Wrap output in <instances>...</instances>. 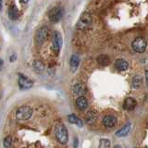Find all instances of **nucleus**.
Returning a JSON list of instances; mask_svg holds the SVG:
<instances>
[{"instance_id": "obj_1", "label": "nucleus", "mask_w": 148, "mask_h": 148, "mask_svg": "<svg viewBox=\"0 0 148 148\" xmlns=\"http://www.w3.org/2000/svg\"><path fill=\"white\" fill-rule=\"evenodd\" d=\"M56 138H57L58 143H60L61 145H65L68 142V131L64 124L58 123L56 126Z\"/></svg>"}, {"instance_id": "obj_2", "label": "nucleus", "mask_w": 148, "mask_h": 148, "mask_svg": "<svg viewBox=\"0 0 148 148\" xmlns=\"http://www.w3.org/2000/svg\"><path fill=\"white\" fill-rule=\"evenodd\" d=\"M49 34V30L47 27H41L40 29L36 32V34L34 35V43L37 46H41L43 45L45 40L47 39Z\"/></svg>"}, {"instance_id": "obj_3", "label": "nucleus", "mask_w": 148, "mask_h": 148, "mask_svg": "<svg viewBox=\"0 0 148 148\" xmlns=\"http://www.w3.org/2000/svg\"><path fill=\"white\" fill-rule=\"evenodd\" d=\"M32 115V109L28 106H21L16 111V118L18 120H27L29 119Z\"/></svg>"}, {"instance_id": "obj_4", "label": "nucleus", "mask_w": 148, "mask_h": 148, "mask_svg": "<svg viewBox=\"0 0 148 148\" xmlns=\"http://www.w3.org/2000/svg\"><path fill=\"white\" fill-rule=\"evenodd\" d=\"M62 46V35L59 32L56 31L52 35V51L55 54H58Z\"/></svg>"}, {"instance_id": "obj_5", "label": "nucleus", "mask_w": 148, "mask_h": 148, "mask_svg": "<svg viewBox=\"0 0 148 148\" xmlns=\"http://www.w3.org/2000/svg\"><path fill=\"white\" fill-rule=\"evenodd\" d=\"M92 23V17L90 15V13L84 12L82 13L79 21L77 22V28L80 30H85L88 27L91 25Z\"/></svg>"}, {"instance_id": "obj_6", "label": "nucleus", "mask_w": 148, "mask_h": 148, "mask_svg": "<svg viewBox=\"0 0 148 148\" xmlns=\"http://www.w3.org/2000/svg\"><path fill=\"white\" fill-rule=\"evenodd\" d=\"M63 14L64 11L62 8L55 7L52 9H50V11L48 12V18L52 22H58L63 17Z\"/></svg>"}, {"instance_id": "obj_7", "label": "nucleus", "mask_w": 148, "mask_h": 148, "mask_svg": "<svg viewBox=\"0 0 148 148\" xmlns=\"http://www.w3.org/2000/svg\"><path fill=\"white\" fill-rule=\"evenodd\" d=\"M146 41L142 38V37H138L135 40L132 42V48L135 52L138 53H143L145 52L146 49Z\"/></svg>"}, {"instance_id": "obj_8", "label": "nucleus", "mask_w": 148, "mask_h": 148, "mask_svg": "<svg viewBox=\"0 0 148 148\" xmlns=\"http://www.w3.org/2000/svg\"><path fill=\"white\" fill-rule=\"evenodd\" d=\"M18 86H20V88L23 90L30 89V88L32 86V82L30 80V79H28L27 77L23 76V75H21V74H20V78H18Z\"/></svg>"}, {"instance_id": "obj_9", "label": "nucleus", "mask_w": 148, "mask_h": 148, "mask_svg": "<svg viewBox=\"0 0 148 148\" xmlns=\"http://www.w3.org/2000/svg\"><path fill=\"white\" fill-rule=\"evenodd\" d=\"M21 16V13L18 11V8L15 5H10L8 8V18H10L11 21H17Z\"/></svg>"}, {"instance_id": "obj_10", "label": "nucleus", "mask_w": 148, "mask_h": 148, "mask_svg": "<svg viewBox=\"0 0 148 148\" xmlns=\"http://www.w3.org/2000/svg\"><path fill=\"white\" fill-rule=\"evenodd\" d=\"M85 92H86V87L83 83L79 82L73 86V94L75 95L83 96V95H84Z\"/></svg>"}, {"instance_id": "obj_11", "label": "nucleus", "mask_w": 148, "mask_h": 148, "mask_svg": "<svg viewBox=\"0 0 148 148\" xmlns=\"http://www.w3.org/2000/svg\"><path fill=\"white\" fill-rule=\"evenodd\" d=\"M116 123H117V119H116V117H114V116L108 115V116H106L103 119V124L106 128H112L115 126Z\"/></svg>"}, {"instance_id": "obj_12", "label": "nucleus", "mask_w": 148, "mask_h": 148, "mask_svg": "<svg viewBox=\"0 0 148 148\" xmlns=\"http://www.w3.org/2000/svg\"><path fill=\"white\" fill-rule=\"evenodd\" d=\"M131 127H132L131 123L127 122L121 129H119V131L116 132V136H118V137H124V136H126L127 134L130 132V131H131Z\"/></svg>"}, {"instance_id": "obj_13", "label": "nucleus", "mask_w": 148, "mask_h": 148, "mask_svg": "<svg viewBox=\"0 0 148 148\" xmlns=\"http://www.w3.org/2000/svg\"><path fill=\"white\" fill-rule=\"evenodd\" d=\"M115 67L119 71H125L128 69L129 64L126 60H124V59H118L117 61L115 62Z\"/></svg>"}, {"instance_id": "obj_14", "label": "nucleus", "mask_w": 148, "mask_h": 148, "mask_svg": "<svg viewBox=\"0 0 148 148\" xmlns=\"http://www.w3.org/2000/svg\"><path fill=\"white\" fill-rule=\"evenodd\" d=\"M137 103L134 98H132V97H128V98H126V100L124 101V108L126 110H133L134 108H135Z\"/></svg>"}, {"instance_id": "obj_15", "label": "nucleus", "mask_w": 148, "mask_h": 148, "mask_svg": "<svg viewBox=\"0 0 148 148\" xmlns=\"http://www.w3.org/2000/svg\"><path fill=\"white\" fill-rule=\"evenodd\" d=\"M80 64V58L77 55H72L71 58V61H69V66H71V71L74 72L79 67Z\"/></svg>"}, {"instance_id": "obj_16", "label": "nucleus", "mask_w": 148, "mask_h": 148, "mask_svg": "<svg viewBox=\"0 0 148 148\" xmlns=\"http://www.w3.org/2000/svg\"><path fill=\"white\" fill-rule=\"evenodd\" d=\"M76 106L79 109L84 110L88 106V101L84 96H79L76 100Z\"/></svg>"}, {"instance_id": "obj_17", "label": "nucleus", "mask_w": 148, "mask_h": 148, "mask_svg": "<svg viewBox=\"0 0 148 148\" xmlns=\"http://www.w3.org/2000/svg\"><path fill=\"white\" fill-rule=\"evenodd\" d=\"M97 119V112L95 110H91L89 112H87L86 117H85V121L88 124H92L95 122V120Z\"/></svg>"}, {"instance_id": "obj_18", "label": "nucleus", "mask_w": 148, "mask_h": 148, "mask_svg": "<svg viewBox=\"0 0 148 148\" xmlns=\"http://www.w3.org/2000/svg\"><path fill=\"white\" fill-rule=\"evenodd\" d=\"M68 120H69V121L71 122V123L77 125V126H78V127H80V128H82V127L83 126V123H82V120H81L80 119H79V118H77L74 114L69 115V117H68Z\"/></svg>"}, {"instance_id": "obj_19", "label": "nucleus", "mask_w": 148, "mask_h": 148, "mask_svg": "<svg viewBox=\"0 0 148 148\" xmlns=\"http://www.w3.org/2000/svg\"><path fill=\"white\" fill-rule=\"evenodd\" d=\"M97 62H98V64L101 65V66H108L110 62V58L108 56H106V55H101L97 58Z\"/></svg>"}, {"instance_id": "obj_20", "label": "nucleus", "mask_w": 148, "mask_h": 148, "mask_svg": "<svg viewBox=\"0 0 148 148\" xmlns=\"http://www.w3.org/2000/svg\"><path fill=\"white\" fill-rule=\"evenodd\" d=\"M142 83H143V79L141 76H139V75H136V76H134L133 79H132V87L133 88H139L141 85H142Z\"/></svg>"}, {"instance_id": "obj_21", "label": "nucleus", "mask_w": 148, "mask_h": 148, "mask_svg": "<svg viewBox=\"0 0 148 148\" xmlns=\"http://www.w3.org/2000/svg\"><path fill=\"white\" fill-rule=\"evenodd\" d=\"M34 68L37 72H42L44 71V64L42 63L40 60H35L34 63Z\"/></svg>"}, {"instance_id": "obj_22", "label": "nucleus", "mask_w": 148, "mask_h": 148, "mask_svg": "<svg viewBox=\"0 0 148 148\" xmlns=\"http://www.w3.org/2000/svg\"><path fill=\"white\" fill-rule=\"evenodd\" d=\"M99 148H110V142L108 139H101L99 141Z\"/></svg>"}, {"instance_id": "obj_23", "label": "nucleus", "mask_w": 148, "mask_h": 148, "mask_svg": "<svg viewBox=\"0 0 148 148\" xmlns=\"http://www.w3.org/2000/svg\"><path fill=\"white\" fill-rule=\"evenodd\" d=\"M12 143V138L11 136H7L4 139V146L6 148H9Z\"/></svg>"}, {"instance_id": "obj_24", "label": "nucleus", "mask_w": 148, "mask_h": 148, "mask_svg": "<svg viewBox=\"0 0 148 148\" xmlns=\"http://www.w3.org/2000/svg\"><path fill=\"white\" fill-rule=\"evenodd\" d=\"M78 147V139L75 138L74 139V148H77Z\"/></svg>"}, {"instance_id": "obj_25", "label": "nucleus", "mask_w": 148, "mask_h": 148, "mask_svg": "<svg viewBox=\"0 0 148 148\" xmlns=\"http://www.w3.org/2000/svg\"><path fill=\"white\" fill-rule=\"evenodd\" d=\"M3 65H4V61H3V60H0V71H1V69H2Z\"/></svg>"}, {"instance_id": "obj_26", "label": "nucleus", "mask_w": 148, "mask_h": 148, "mask_svg": "<svg viewBox=\"0 0 148 148\" xmlns=\"http://www.w3.org/2000/svg\"><path fill=\"white\" fill-rule=\"evenodd\" d=\"M145 79H146V83H147V85H148V71L145 72Z\"/></svg>"}, {"instance_id": "obj_27", "label": "nucleus", "mask_w": 148, "mask_h": 148, "mask_svg": "<svg viewBox=\"0 0 148 148\" xmlns=\"http://www.w3.org/2000/svg\"><path fill=\"white\" fill-rule=\"evenodd\" d=\"M15 58H16V57H15V55H12V57L10 58V60H11V62H13L14 60H15Z\"/></svg>"}, {"instance_id": "obj_28", "label": "nucleus", "mask_w": 148, "mask_h": 148, "mask_svg": "<svg viewBox=\"0 0 148 148\" xmlns=\"http://www.w3.org/2000/svg\"><path fill=\"white\" fill-rule=\"evenodd\" d=\"M21 1V3H22V4H26L28 1H29V0H20Z\"/></svg>"}, {"instance_id": "obj_29", "label": "nucleus", "mask_w": 148, "mask_h": 148, "mask_svg": "<svg viewBox=\"0 0 148 148\" xmlns=\"http://www.w3.org/2000/svg\"><path fill=\"white\" fill-rule=\"evenodd\" d=\"M2 9V0H0V10Z\"/></svg>"}, {"instance_id": "obj_30", "label": "nucleus", "mask_w": 148, "mask_h": 148, "mask_svg": "<svg viewBox=\"0 0 148 148\" xmlns=\"http://www.w3.org/2000/svg\"><path fill=\"white\" fill-rule=\"evenodd\" d=\"M114 148H122L121 146H120V145H115V147Z\"/></svg>"}]
</instances>
